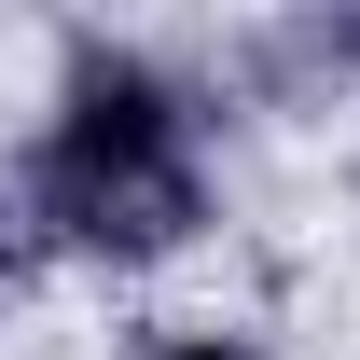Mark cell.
<instances>
[{"label":"cell","mask_w":360,"mask_h":360,"mask_svg":"<svg viewBox=\"0 0 360 360\" xmlns=\"http://www.w3.org/2000/svg\"><path fill=\"white\" fill-rule=\"evenodd\" d=\"M167 360H236V347H167Z\"/></svg>","instance_id":"2"},{"label":"cell","mask_w":360,"mask_h":360,"mask_svg":"<svg viewBox=\"0 0 360 360\" xmlns=\"http://www.w3.org/2000/svg\"><path fill=\"white\" fill-rule=\"evenodd\" d=\"M14 222H42L56 250H111V264H153L208 222V180H194V139H180V97L139 70V56L84 42L70 56V97H56V139L14 180Z\"/></svg>","instance_id":"1"}]
</instances>
